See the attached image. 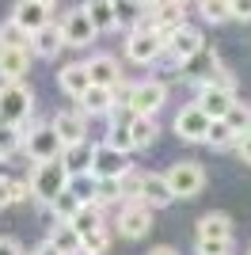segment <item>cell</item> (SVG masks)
<instances>
[{"label":"cell","mask_w":251,"mask_h":255,"mask_svg":"<svg viewBox=\"0 0 251 255\" xmlns=\"http://www.w3.org/2000/svg\"><path fill=\"white\" fill-rule=\"evenodd\" d=\"M69 187V168L61 164V156H53V160H38L31 171V198L42 206H50L57 194Z\"/></svg>","instance_id":"cell-1"},{"label":"cell","mask_w":251,"mask_h":255,"mask_svg":"<svg viewBox=\"0 0 251 255\" xmlns=\"http://www.w3.org/2000/svg\"><path fill=\"white\" fill-rule=\"evenodd\" d=\"M34 111V92L23 80H11V84L0 88V122H8V126H27V118Z\"/></svg>","instance_id":"cell-2"},{"label":"cell","mask_w":251,"mask_h":255,"mask_svg":"<svg viewBox=\"0 0 251 255\" xmlns=\"http://www.w3.org/2000/svg\"><path fill=\"white\" fill-rule=\"evenodd\" d=\"M164 175H167V187L175 191V198H194V194H202V187H206V171H202L198 160H179Z\"/></svg>","instance_id":"cell-3"},{"label":"cell","mask_w":251,"mask_h":255,"mask_svg":"<svg viewBox=\"0 0 251 255\" xmlns=\"http://www.w3.org/2000/svg\"><path fill=\"white\" fill-rule=\"evenodd\" d=\"M129 168H133V164H129V152L115 149L111 141L95 145V152H92V175L95 179H122Z\"/></svg>","instance_id":"cell-4"},{"label":"cell","mask_w":251,"mask_h":255,"mask_svg":"<svg viewBox=\"0 0 251 255\" xmlns=\"http://www.w3.org/2000/svg\"><path fill=\"white\" fill-rule=\"evenodd\" d=\"M61 137H57V129L46 122V126H31L27 133H23V152L38 164V160H53V156H61Z\"/></svg>","instance_id":"cell-5"},{"label":"cell","mask_w":251,"mask_h":255,"mask_svg":"<svg viewBox=\"0 0 251 255\" xmlns=\"http://www.w3.org/2000/svg\"><path fill=\"white\" fill-rule=\"evenodd\" d=\"M115 229H118V236H126V240H145L148 229H152V206H145V202H126L122 210H118Z\"/></svg>","instance_id":"cell-6"},{"label":"cell","mask_w":251,"mask_h":255,"mask_svg":"<svg viewBox=\"0 0 251 255\" xmlns=\"http://www.w3.org/2000/svg\"><path fill=\"white\" fill-rule=\"evenodd\" d=\"M164 53H167V42L156 31H129V38H126V57L137 65H152Z\"/></svg>","instance_id":"cell-7"},{"label":"cell","mask_w":251,"mask_h":255,"mask_svg":"<svg viewBox=\"0 0 251 255\" xmlns=\"http://www.w3.org/2000/svg\"><path fill=\"white\" fill-rule=\"evenodd\" d=\"M164 103H167V84L164 80H141V84H133L129 99H126V107H129L133 115H156Z\"/></svg>","instance_id":"cell-8"},{"label":"cell","mask_w":251,"mask_h":255,"mask_svg":"<svg viewBox=\"0 0 251 255\" xmlns=\"http://www.w3.org/2000/svg\"><path fill=\"white\" fill-rule=\"evenodd\" d=\"M61 31H65V46H73V50H84V46H92L95 42V23H92V15H88V8H76V11H69L61 19Z\"/></svg>","instance_id":"cell-9"},{"label":"cell","mask_w":251,"mask_h":255,"mask_svg":"<svg viewBox=\"0 0 251 255\" xmlns=\"http://www.w3.org/2000/svg\"><path fill=\"white\" fill-rule=\"evenodd\" d=\"M209 122H213V118H209L198 103H190V107H183V111L175 115V122H171V126H175V133H179L183 141H206Z\"/></svg>","instance_id":"cell-10"},{"label":"cell","mask_w":251,"mask_h":255,"mask_svg":"<svg viewBox=\"0 0 251 255\" xmlns=\"http://www.w3.org/2000/svg\"><path fill=\"white\" fill-rule=\"evenodd\" d=\"M194 103L206 111L209 118H225L236 103V88H221V84H202L198 88V99Z\"/></svg>","instance_id":"cell-11"},{"label":"cell","mask_w":251,"mask_h":255,"mask_svg":"<svg viewBox=\"0 0 251 255\" xmlns=\"http://www.w3.org/2000/svg\"><path fill=\"white\" fill-rule=\"evenodd\" d=\"M50 126L57 129L61 145H76V141L88 137V115H84V111H57V115L50 118Z\"/></svg>","instance_id":"cell-12"},{"label":"cell","mask_w":251,"mask_h":255,"mask_svg":"<svg viewBox=\"0 0 251 255\" xmlns=\"http://www.w3.org/2000/svg\"><path fill=\"white\" fill-rule=\"evenodd\" d=\"M31 57H34L31 46H15V50H4V46H0V80H4V84L23 80V76L31 73Z\"/></svg>","instance_id":"cell-13"},{"label":"cell","mask_w":251,"mask_h":255,"mask_svg":"<svg viewBox=\"0 0 251 255\" xmlns=\"http://www.w3.org/2000/svg\"><path fill=\"white\" fill-rule=\"evenodd\" d=\"M217 65H221V61H217V50H213V46H202L198 53H190L187 61H179V76H183V80H190V84H202V80H206Z\"/></svg>","instance_id":"cell-14"},{"label":"cell","mask_w":251,"mask_h":255,"mask_svg":"<svg viewBox=\"0 0 251 255\" xmlns=\"http://www.w3.org/2000/svg\"><path fill=\"white\" fill-rule=\"evenodd\" d=\"M202 46H206V38H202V31L198 27H190V23H183V27H179L175 34H171V42H167V57H171V61H187L190 53H198Z\"/></svg>","instance_id":"cell-15"},{"label":"cell","mask_w":251,"mask_h":255,"mask_svg":"<svg viewBox=\"0 0 251 255\" xmlns=\"http://www.w3.org/2000/svg\"><path fill=\"white\" fill-rule=\"evenodd\" d=\"M76 103H80V111L88 118H99V115H111L118 107V96H115V88H107V84H92Z\"/></svg>","instance_id":"cell-16"},{"label":"cell","mask_w":251,"mask_h":255,"mask_svg":"<svg viewBox=\"0 0 251 255\" xmlns=\"http://www.w3.org/2000/svg\"><path fill=\"white\" fill-rule=\"evenodd\" d=\"M50 8H53V4H42V0H15V8H11V19L34 34L38 27H46V23H50Z\"/></svg>","instance_id":"cell-17"},{"label":"cell","mask_w":251,"mask_h":255,"mask_svg":"<svg viewBox=\"0 0 251 255\" xmlns=\"http://www.w3.org/2000/svg\"><path fill=\"white\" fill-rule=\"evenodd\" d=\"M141 202L152 206V210H164V206L175 202V191L167 187V175H156V171H145V183H141Z\"/></svg>","instance_id":"cell-18"},{"label":"cell","mask_w":251,"mask_h":255,"mask_svg":"<svg viewBox=\"0 0 251 255\" xmlns=\"http://www.w3.org/2000/svg\"><path fill=\"white\" fill-rule=\"evenodd\" d=\"M57 88H61L69 99H80L88 88H92V76H88V65L73 61V65H65L61 73H57Z\"/></svg>","instance_id":"cell-19"},{"label":"cell","mask_w":251,"mask_h":255,"mask_svg":"<svg viewBox=\"0 0 251 255\" xmlns=\"http://www.w3.org/2000/svg\"><path fill=\"white\" fill-rule=\"evenodd\" d=\"M65 46V31L61 23H46V27H38V31L31 34V50L34 57H57V50Z\"/></svg>","instance_id":"cell-20"},{"label":"cell","mask_w":251,"mask_h":255,"mask_svg":"<svg viewBox=\"0 0 251 255\" xmlns=\"http://www.w3.org/2000/svg\"><path fill=\"white\" fill-rule=\"evenodd\" d=\"M88 76H92V84H107L115 88L118 80H122V69H118V61L111 57V53H95V57H88Z\"/></svg>","instance_id":"cell-21"},{"label":"cell","mask_w":251,"mask_h":255,"mask_svg":"<svg viewBox=\"0 0 251 255\" xmlns=\"http://www.w3.org/2000/svg\"><path fill=\"white\" fill-rule=\"evenodd\" d=\"M92 152H95V145L84 137L76 145H65L61 149V164L69 168V175H84V171H92Z\"/></svg>","instance_id":"cell-22"},{"label":"cell","mask_w":251,"mask_h":255,"mask_svg":"<svg viewBox=\"0 0 251 255\" xmlns=\"http://www.w3.org/2000/svg\"><path fill=\"white\" fill-rule=\"evenodd\" d=\"M61 255H80V233L73 229V221H53L50 236H46Z\"/></svg>","instance_id":"cell-23"},{"label":"cell","mask_w":251,"mask_h":255,"mask_svg":"<svg viewBox=\"0 0 251 255\" xmlns=\"http://www.w3.org/2000/svg\"><path fill=\"white\" fill-rule=\"evenodd\" d=\"M84 8H88V15H92V23H95V31H99V34H111V31H118L115 0H88Z\"/></svg>","instance_id":"cell-24"},{"label":"cell","mask_w":251,"mask_h":255,"mask_svg":"<svg viewBox=\"0 0 251 255\" xmlns=\"http://www.w3.org/2000/svg\"><path fill=\"white\" fill-rule=\"evenodd\" d=\"M111 240H115V229H111L107 221L95 225V229H88V233L80 236V255H107Z\"/></svg>","instance_id":"cell-25"},{"label":"cell","mask_w":251,"mask_h":255,"mask_svg":"<svg viewBox=\"0 0 251 255\" xmlns=\"http://www.w3.org/2000/svg\"><path fill=\"white\" fill-rule=\"evenodd\" d=\"M129 133H133L137 149H148V145L156 141V133H160L156 115H129Z\"/></svg>","instance_id":"cell-26"},{"label":"cell","mask_w":251,"mask_h":255,"mask_svg":"<svg viewBox=\"0 0 251 255\" xmlns=\"http://www.w3.org/2000/svg\"><path fill=\"white\" fill-rule=\"evenodd\" d=\"M236 137H240V133H236L225 118H213V122H209V133H206V145L209 149H236Z\"/></svg>","instance_id":"cell-27"},{"label":"cell","mask_w":251,"mask_h":255,"mask_svg":"<svg viewBox=\"0 0 251 255\" xmlns=\"http://www.w3.org/2000/svg\"><path fill=\"white\" fill-rule=\"evenodd\" d=\"M69 221H73V229H76V233L84 236L88 229H95V225H103V206H99V202H84L80 210H76L73 217H69Z\"/></svg>","instance_id":"cell-28"},{"label":"cell","mask_w":251,"mask_h":255,"mask_svg":"<svg viewBox=\"0 0 251 255\" xmlns=\"http://www.w3.org/2000/svg\"><path fill=\"white\" fill-rule=\"evenodd\" d=\"M0 46H4V50H15V46H31V31H27V27H19V23L8 15V19L0 23Z\"/></svg>","instance_id":"cell-29"},{"label":"cell","mask_w":251,"mask_h":255,"mask_svg":"<svg viewBox=\"0 0 251 255\" xmlns=\"http://www.w3.org/2000/svg\"><path fill=\"white\" fill-rule=\"evenodd\" d=\"M198 236H232V217L229 213H206L198 221Z\"/></svg>","instance_id":"cell-30"},{"label":"cell","mask_w":251,"mask_h":255,"mask_svg":"<svg viewBox=\"0 0 251 255\" xmlns=\"http://www.w3.org/2000/svg\"><path fill=\"white\" fill-rule=\"evenodd\" d=\"M194 255H232V236H194Z\"/></svg>","instance_id":"cell-31"},{"label":"cell","mask_w":251,"mask_h":255,"mask_svg":"<svg viewBox=\"0 0 251 255\" xmlns=\"http://www.w3.org/2000/svg\"><path fill=\"white\" fill-rule=\"evenodd\" d=\"M80 206H84V202L76 198L73 191H69V187H65V191H61V194H57V198L50 202V213H53V221H69V217H73V213L80 210Z\"/></svg>","instance_id":"cell-32"},{"label":"cell","mask_w":251,"mask_h":255,"mask_svg":"<svg viewBox=\"0 0 251 255\" xmlns=\"http://www.w3.org/2000/svg\"><path fill=\"white\" fill-rule=\"evenodd\" d=\"M141 183H145V171H137V168H129L118 179V191H122V202H141Z\"/></svg>","instance_id":"cell-33"},{"label":"cell","mask_w":251,"mask_h":255,"mask_svg":"<svg viewBox=\"0 0 251 255\" xmlns=\"http://www.w3.org/2000/svg\"><path fill=\"white\" fill-rule=\"evenodd\" d=\"M198 11H202V19L206 23H225V19H232V8H229V0H198Z\"/></svg>","instance_id":"cell-34"},{"label":"cell","mask_w":251,"mask_h":255,"mask_svg":"<svg viewBox=\"0 0 251 255\" xmlns=\"http://www.w3.org/2000/svg\"><path fill=\"white\" fill-rule=\"evenodd\" d=\"M15 149H23V129H19V126H8V122H0V160H8Z\"/></svg>","instance_id":"cell-35"},{"label":"cell","mask_w":251,"mask_h":255,"mask_svg":"<svg viewBox=\"0 0 251 255\" xmlns=\"http://www.w3.org/2000/svg\"><path fill=\"white\" fill-rule=\"evenodd\" d=\"M141 4H137V0H115V15H118V27H129V31H133L137 27V19H141Z\"/></svg>","instance_id":"cell-36"},{"label":"cell","mask_w":251,"mask_h":255,"mask_svg":"<svg viewBox=\"0 0 251 255\" xmlns=\"http://www.w3.org/2000/svg\"><path fill=\"white\" fill-rule=\"evenodd\" d=\"M107 141H111L115 149H122V152H133V149H137V145H133V133H129V122H115Z\"/></svg>","instance_id":"cell-37"},{"label":"cell","mask_w":251,"mask_h":255,"mask_svg":"<svg viewBox=\"0 0 251 255\" xmlns=\"http://www.w3.org/2000/svg\"><path fill=\"white\" fill-rule=\"evenodd\" d=\"M225 122H229L236 133H244V129H251V107L248 103H232V111L225 115Z\"/></svg>","instance_id":"cell-38"},{"label":"cell","mask_w":251,"mask_h":255,"mask_svg":"<svg viewBox=\"0 0 251 255\" xmlns=\"http://www.w3.org/2000/svg\"><path fill=\"white\" fill-rule=\"evenodd\" d=\"M122 198V191H118V179H99L95 183V202L107 206V202H118Z\"/></svg>","instance_id":"cell-39"},{"label":"cell","mask_w":251,"mask_h":255,"mask_svg":"<svg viewBox=\"0 0 251 255\" xmlns=\"http://www.w3.org/2000/svg\"><path fill=\"white\" fill-rule=\"evenodd\" d=\"M229 8H232V19H240V23L251 19V0H229Z\"/></svg>","instance_id":"cell-40"},{"label":"cell","mask_w":251,"mask_h":255,"mask_svg":"<svg viewBox=\"0 0 251 255\" xmlns=\"http://www.w3.org/2000/svg\"><path fill=\"white\" fill-rule=\"evenodd\" d=\"M236 152H240L244 164H251V129H244L240 137H236Z\"/></svg>","instance_id":"cell-41"},{"label":"cell","mask_w":251,"mask_h":255,"mask_svg":"<svg viewBox=\"0 0 251 255\" xmlns=\"http://www.w3.org/2000/svg\"><path fill=\"white\" fill-rule=\"evenodd\" d=\"M27 198H31V183L11 179V206H15V202H27Z\"/></svg>","instance_id":"cell-42"},{"label":"cell","mask_w":251,"mask_h":255,"mask_svg":"<svg viewBox=\"0 0 251 255\" xmlns=\"http://www.w3.org/2000/svg\"><path fill=\"white\" fill-rule=\"evenodd\" d=\"M0 255H27V252L19 248L15 236H0Z\"/></svg>","instance_id":"cell-43"},{"label":"cell","mask_w":251,"mask_h":255,"mask_svg":"<svg viewBox=\"0 0 251 255\" xmlns=\"http://www.w3.org/2000/svg\"><path fill=\"white\" fill-rule=\"evenodd\" d=\"M8 206H11V179L0 175V210H8Z\"/></svg>","instance_id":"cell-44"},{"label":"cell","mask_w":251,"mask_h":255,"mask_svg":"<svg viewBox=\"0 0 251 255\" xmlns=\"http://www.w3.org/2000/svg\"><path fill=\"white\" fill-rule=\"evenodd\" d=\"M31 255H61V252H57V248H53V244H50V240H42V244H38V248H34V252H31Z\"/></svg>","instance_id":"cell-45"},{"label":"cell","mask_w":251,"mask_h":255,"mask_svg":"<svg viewBox=\"0 0 251 255\" xmlns=\"http://www.w3.org/2000/svg\"><path fill=\"white\" fill-rule=\"evenodd\" d=\"M148 255H179V252H175V248H152Z\"/></svg>","instance_id":"cell-46"},{"label":"cell","mask_w":251,"mask_h":255,"mask_svg":"<svg viewBox=\"0 0 251 255\" xmlns=\"http://www.w3.org/2000/svg\"><path fill=\"white\" fill-rule=\"evenodd\" d=\"M137 4H141V8H152V4H156V0H137Z\"/></svg>","instance_id":"cell-47"},{"label":"cell","mask_w":251,"mask_h":255,"mask_svg":"<svg viewBox=\"0 0 251 255\" xmlns=\"http://www.w3.org/2000/svg\"><path fill=\"white\" fill-rule=\"evenodd\" d=\"M42 4H57V0H42Z\"/></svg>","instance_id":"cell-48"},{"label":"cell","mask_w":251,"mask_h":255,"mask_svg":"<svg viewBox=\"0 0 251 255\" xmlns=\"http://www.w3.org/2000/svg\"><path fill=\"white\" fill-rule=\"evenodd\" d=\"M179 4H187V0H179Z\"/></svg>","instance_id":"cell-49"},{"label":"cell","mask_w":251,"mask_h":255,"mask_svg":"<svg viewBox=\"0 0 251 255\" xmlns=\"http://www.w3.org/2000/svg\"><path fill=\"white\" fill-rule=\"evenodd\" d=\"M248 255H251V252H248Z\"/></svg>","instance_id":"cell-50"}]
</instances>
